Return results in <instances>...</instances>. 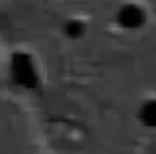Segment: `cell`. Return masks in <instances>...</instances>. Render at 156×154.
Instances as JSON below:
<instances>
[{
  "label": "cell",
  "mask_w": 156,
  "mask_h": 154,
  "mask_svg": "<svg viewBox=\"0 0 156 154\" xmlns=\"http://www.w3.org/2000/svg\"><path fill=\"white\" fill-rule=\"evenodd\" d=\"M9 71H11V79L17 86H22V88H37L39 75H37V66H34V60H32L30 54L15 52L11 56Z\"/></svg>",
  "instance_id": "cell-1"
},
{
  "label": "cell",
  "mask_w": 156,
  "mask_h": 154,
  "mask_svg": "<svg viewBox=\"0 0 156 154\" xmlns=\"http://www.w3.org/2000/svg\"><path fill=\"white\" fill-rule=\"evenodd\" d=\"M139 120L145 126L156 128V101H145L143 107L139 109Z\"/></svg>",
  "instance_id": "cell-2"
}]
</instances>
